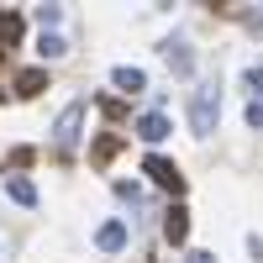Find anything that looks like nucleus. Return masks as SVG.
Wrapping results in <instances>:
<instances>
[{
	"mask_svg": "<svg viewBox=\"0 0 263 263\" xmlns=\"http://www.w3.org/2000/svg\"><path fill=\"white\" fill-rule=\"evenodd\" d=\"M216 116H221V90L216 84H200L190 100V126H195V137H211L216 132Z\"/></svg>",
	"mask_w": 263,
	"mask_h": 263,
	"instance_id": "f257e3e1",
	"label": "nucleus"
},
{
	"mask_svg": "<svg viewBox=\"0 0 263 263\" xmlns=\"http://www.w3.org/2000/svg\"><path fill=\"white\" fill-rule=\"evenodd\" d=\"M79 126H84V100H69L58 111V121H53V147H58V158L69 163V153H74V142H79Z\"/></svg>",
	"mask_w": 263,
	"mask_h": 263,
	"instance_id": "f03ea898",
	"label": "nucleus"
},
{
	"mask_svg": "<svg viewBox=\"0 0 263 263\" xmlns=\"http://www.w3.org/2000/svg\"><path fill=\"white\" fill-rule=\"evenodd\" d=\"M142 174H147L158 190L184 195V174H179V163H174V158H163V153H147V158H142Z\"/></svg>",
	"mask_w": 263,
	"mask_h": 263,
	"instance_id": "7ed1b4c3",
	"label": "nucleus"
},
{
	"mask_svg": "<svg viewBox=\"0 0 263 263\" xmlns=\"http://www.w3.org/2000/svg\"><path fill=\"white\" fill-rule=\"evenodd\" d=\"M126 237H132L126 221H121V216H111V221L95 232V248H100V253H121V248H126Z\"/></svg>",
	"mask_w": 263,
	"mask_h": 263,
	"instance_id": "20e7f679",
	"label": "nucleus"
},
{
	"mask_svg": "<svg viewBox=\"0 0 263 263\" xmlns=\"http://www.w3.org/2000/svg\"><path fill=\"white\" fill-rule=\"evenodd\" d=\"M168 132H174V126H168V116H163V111H147V116H137V137H142L147 147H158V142L168 137Z\"/></svg>",
	"mask_w": 263,
	"mask_h": 263,
	"instance_id": "39448f33",
	"label": "nucleus"
},
{
	"mask_svg": "<svg viewBox=\"0 0 263 263\" xmlns=\"http://www.w3.org/2000/svg\"><path fill=\"white\" fill-rule=\"evenodd\" d=\"M163 58H168L174 74H195V53H190L184 37H168V42H163Z\"/></svg>",
	"mask_w": 263,
	"mask_h": 263,
	"instance_id": "423d86ee",
	"label": "nucleus"
},
{
	"mask_svg": "<svg viewBox=\"0 0 263 263\" xmlns=\"http://www.w3.org/2000/svg\"><path fill=\"white\" fill-rule=\"evenodd\" d=\"M6 195H11L21 211H32V205H37V184L27 179V174H6Z\"/></svg>",
	"mask_w": 263,
	"mask_h": 263,
	"instance_id": "0eeeda50",
	"label": "nucleus"
},
{
	"mask_svg": "<svg viewBox=\"0 0 263 263\" xmlns=\"http://www.w3.org/2000/svg\"><path fill=\"white\" fill-rule=\"evenodd\" d=\"M121 142H126L121 132H100V137H95V147H90V163H95V168H105V163H111L116 153H121Z\"/></svg>",
	"mask_w": 263,
	"mask_h": 263,
	"instance_id": "6e6552de",
	"label": "nucleus"
},
{
	"mask_svg": "<svg viewBox=\"0 0 263 263\" xmlns=\"http://www.w3.org/2000/svg\"><path fill=\"white\" fill-rule=\"evenodd\" d=\"M111 84H116L121 95H137V90H147V74L132 69V63H121V69H111Z\"/></svg>",
	"mask_w": 263,
	"mask_h": 263,
	"instance_id": "1a4fd4ad",
	"label": "nucleus"
},
{
	"mask_svg": "<svg viewBox=\"0 0 263 263\" xmlns=\"http://www.w3.org/2000/svg\"><path fill=\"white\" fill-rule=\"evenodd\" d=\"M21 32H27V21H21L16 11H6V16H0V58H6L16 42H21Z\"/></svg>",
	"mask_w": 263,
	"mask_h": 263,
	"instance_id": "9d476101",
	"label": "nucleus"
},
{
	"mask_svg": "<svg viewBox=\"0 0 263 263\" xmlns=\"http://www.w3.org/2000/svg\"><path fill=\"white\" fill-rule=\"evenodd\" d=\"M48 90V69H21L16 74V95L21 100H32V95H42Z\"/></svg>",
	"mask_w": 263,
	"mask_h": 263,
	"instance_id": "9b49d317",
	"label": "nucleus"
},
{
	"mask_svg": "<svg viewBox=\"0 0 263 263\" xmlns=\"http://www.w3.org/2000/svg\"><path fill=\"white\" fill-rule=\"evenodd\" d=\"M163 237H168V242H184V237H190V211H184V205H168V216H163Z\"/></svg>",
	"mask_w": 263,
	"mask_h": 263,
	"instance_id": "f8f14e48",
	"label": "nucleus"
},
{
	"mask_svg": "<svg viewBox=\"0 0 263 263\" xmlns=\"http://www.w3.org/2000/svg\"><path fill=\"white\" fill-rule=\"evenodd\" d=\"M63 53H69V42H63L58 32H42V37H37V58H42V63H48V58H63Z\"/></svg>",
	"mask_w": 263,
	"mask_h": 263,
	"instance_id": "ddd939ff",
	"label": "nucleus"
},
{
	"mask_svg": "<svg viewBox=\"0 0 263 263\" xmlns=\"http://www.w3.org/2000/svg\"><path fill=\"white\" fill-rule=\"evenodd\" d=\"M116 200H126V205H142V184H137V179H116Z\"/></svg>",
	"mask_w": 263,
	"mask_h": 263,
	"instance_id": "4468645a",
	"label": "nucleus"
},
{
	"mask_svg": "<svg viewBox=\"0 0 263 263\" xmlns=\"http://www.w3.org/2000/svg\"><path fill=\"white\" fill-rule=\"evenodd\" d=\"M32 16H37V27H42V32H53L58 21H63V6H37Z\"/></svg>",
	"mask_w": 263,
	"mask_h": 263,
	"instance_id": "2eb2a0df",
	"label": "nucleus"
},
{
	"mask_svg": "<svg viewBox=\"0 0 263 263\" xmlns=\"http://www.w3.org/2000/svg\"><path fill=\"white\" fill-rule=\"evenodd\" d=\"M242 79H248V90H253V100H263V69H258V63H253V69H248Z\"/></svg>",
	"mask_w": 263,
	"mask_h": 263,
	"instance_id": "dca6fc26",
	"label": "nucleus"
},
{
	"mask_svg": "<svg viewBox=\"0 0 263 263\" xmlns=\"http://www.w3.org/2000/svg\"><path fill=\"white\" fill-rule=\"evenodd\" d=\"M248 126L263 132V100H248Z\"/></svg>",
	"mask_w": 263,
	"mask_h": 263,
	"instance_id": "f3484780",
	"label": "nucleus"
},
{
	"mask_svg": "<svg viewBox=\"0 0 263 263\" xmlns=\"http://www.w3.org/2000/svg\"><path fill=\"white\" fill-rule=\"evenodd\" d=\"M190 263H216V258L211 253H190Z\"/></svg>",
	"mask_w": 263,
	"mask_h": 263,
	"instance_id": "a211bd4d",
	"label": "nucleus"
},
{
	"mask_svg": "<svg viewBox=\"0 0 263 263\" xmlns=\"http://www.w3.org/2000/svg\"><path fill=\"white\" fill-rule=\"evenodd\" d=\"M0 105H6V90H0Z\"/></svg>",
	"mask_w": 263,
	"mask_h": 263,
	"instance_id": "6ab92c4d",
	"label": "nucleus"
},
{
	"mask_svg": "<svg viewBox=\"0 0 263 263\" xmlns=\"http://www.w3.org/2000/svg\"><path fill=\"white\" fill-rule=\"evenodd\" d=\"M0 253H6V242H0Z\"/></svg>",
	"mask_w": 263,
	"mask_h": 263,
	"instance_id": "aec40b11",
	"label": "nucleus"
}]
</instances>
